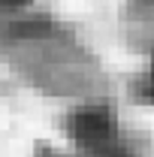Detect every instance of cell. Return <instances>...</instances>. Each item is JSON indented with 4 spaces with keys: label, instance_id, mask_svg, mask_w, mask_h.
Returning <instances> with one entry per match:
<instances>
[{
    "label": "cell",
    "instance_id": "obj_1",
    "mask_svg": "<svg viewBox=\"0 0 154 157\" xmlns=\"http://www.w3.org/2000/svg\"><path fill=\"white\" fill-rule=\"evenodd\" d=\"M151 85H154V76H151Z\"/></svg>",
    "mask_w": 154,
    "mask_h": 157
}]
</instances>
